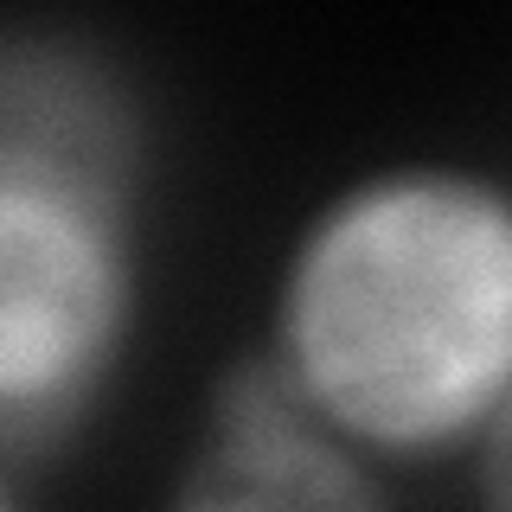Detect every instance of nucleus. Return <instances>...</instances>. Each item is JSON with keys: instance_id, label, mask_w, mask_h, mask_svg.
<instances>
[{"instance_id": "2", "label": "nucleus", "mask_w": 512, "mask_h": 512, "mask_svg": "<svg viewBox=\"0 0 512 512\" xmlns=\"http://www.w3.org/2000/svg\"><path fill=\"white\" fill-rule=\"evenodd\" d=\"M141 116L103 52H0V448L58 455L141 327Z\"/></svg>"}, {"instance_id": "1", "label": "nucleus", "mask_w": 512, "mask_h": 512, "mask_svg": "<svg viewBox=\"0 0 512 512\" xmlns=\"http://www.w3.org/2000/svg\"><path fill=\"white\" fill-rule=\"evenodd\" d=\"M256 346L391 474L461 461L512 397V180L404 154L320 192Z\"/></svg>"}, {"instance_id": "4", "label": "nucleus", "mask_w": 512, "mask_h": 512, "mask_svg": "<svg viewBox=\"0 0 512 512\" xmlns=\"http://www.w3.org/2000/svg\"><path fill=\"white\" fill-rule=\"evenodd\" d=\"M461 468H468L474 512H512V397L493 410V423L474 436V448L461 455Z\"/></svg>"}, {"instance_id": "3", "label": "nucleus", "mask_w": 512, "mask_h": 512, "mask_svg": "<svg viewBox=\"0 0 512 512\" xmlns=\"http://www.w3.org/2000/svg\"><path fill=\"white\" fill-rule=\"evenodd\" d=\"M160 512H397V493L391 468L320 423L282 365L250 346L212 378Z\"/></svg>"}]
</instances>
